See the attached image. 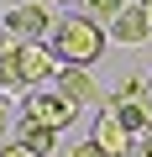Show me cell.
<instances>
[{"label": "cell", "mask_w": 152, "mask_h": 157, "mask_svg": "<svg viewBox=\"0 0 152 157\" xmlns=\"http://www.w3.org/2000/svg\"><path fill=\"white\" fill-rule=\"evenodd\" d=\"M47 47L58 52L63 68H89V63L105 52V26L89 21V16H68V21L53 26V42H47Z\"/></svg>", "instance_id": "obj_1"}, {"label": "cell", "mask_w": 152, "mask_h": 157, "mask_svg": "<svg viewBox=\"0 0 152 157\" xmlns=\"http://www.w3.org/2000/svg\"><path fill=\"white\" fill-rule=\"evenodd\" d=\"M21 115H26V126H42V131H63L68 121H73V105L63 100V94H26L21 100Z\"/></svg>", "instance_id": "obj_4"}, {"label": "cell", "mask_w": 152, "mask_h": 157, "mask_svg": "<svg viewBox=\"0 0 152 157\" xmlns=\"http://www.w3.org/2000/svg\"><path fill=\"white\" fill-rule=\"evenodd\" d=\"M26 84V78H21V52L6 42V47H0V89H21Z\"/></svg>", "instance_id": "obj_9"}, {"label": "cell", "mask_w": 152, "mask_h": 157, "mask_svg": "<svg viewBox=\"0 0 152 157\" xmlns=\"http://www.w3.org/2000/svg\"><path fill=\"white\" fill-rule=\"evenodd\" d=\"M110 37H115V42H147V37H152L147 11H142V6H126V11L110 21Z\"/></svg>", "instance_id": "obj_8"}, {"label": "cell", "mask_w": 152, "mask_h": 157, "mask_svg": "<svg viewBox=\"0 0 152 157\" xmlns=\"http://www.w3.org/2000/svg\"><path fill=\"white\" fill-rule=\"evenodd\" d=\"M0 47H6V32H0Z\"/></svg>", "instance_id": "obj_18"}, {"label": "cell", "mask_w": 152, "mask_h": 157, "mask_svg": "<svg viewBox=\"0 0 152 157\" xmlns=\"http://www.w3.org/2000/svg\"><path fill=\"white\" fill-rule=\"evenodd\" d=\"M105 157H126L131 152V136H126V126H121V115L115 110H100V121H95V136H89Z\"/></svg>", "instance_id": "obj_6"}, {"label": "cell", "mask_w": 152, "mask_h": 157, "mask_svg": "<svg viewBox=\"0 0 152 157\" xmlns=\"http://www.w3.org/2000/svg\"><path fill=\"white\" fill-rule=\"evenodd\" d=\"M147 89H152V84L126 78V84L115 89V100H110V110L121 115L126 136H147V131H152V94H147Z\"/></svg>", "instance_id": "obj_2"}, {"label": "cell", "mask_w": 152, "mask_h": 157, "mask_svg": "<svg viewBox=\"0 0 152 157\" xmlns=\"http://www.w3.org/2000/svg\"><path fill=\"white\" fill-rule=\"evenodd\" d=\"M53 26V11L42 6H11L6 16H0V32H6V42L11 47H26V42H42V32Z\"/></svg>", "instance_id": "obj_3"}, {"label": "cell", "mask_w": 152, "mask_h": 157, "mask_svg": "<svg viewBox=\"0 0 152 157\" xmlns=\"http://www.w3.org/2000/svg\"><path fill=\"white\" fill-rule=\"evenodd\" d=\"M0 157H37L26 141H6V147H0Z\"/></svg>", "instance_id": "obj_13"}, {"label": "cell", "mask_w": 152, "mask_h": 157, "mask_svg": "<svg viewBox=\"0 0 152 157\" xmlns=\"http://www.w3.org/2000/svg\"><path fill=\"white\" fill-rule=\"evenodd\" d=\"M136 6H142V11H147V21H152V0H136Z\"/></svg>", "instance_id": "obj_16"}, {"label": "cell", "mask_w": 152, "mask_h": 157, "mask_svg": "<svg viewBox=\"0 0 152 157\" xmlns=\"http://www.w3.org/2000/svg\"><path fill=\"white\" fill-rule=\"evenodd\" d=\"M42 6H68V0H42Z\"/></svg>", "instance_id": "obj_17"}, {"label": "cell", "mask_w": 152, "mask_h": 157, "mask_svg": "<svg viewBox=\"0 0 152 157\" xmlns=\"http://www.w3.org/2000/svg\"><path fill=\"white\" fill-rule=\"evenodd\" d=\"M68 157H105V152H100L95 141H73V147H68Z\"/></svg>", "instance_id": "obj_12"}, {"label": "cell", "mask_w": 152, "mask_h": 157, "mask_svg": "<svg viewBox=\"0 0 152 157\" xmlns=\"http://www.w3.org/2000/svg\"><path fill=\"white\" fill-rule=\"evenodd\" d=\"M131 152H136V157H152V131H147V136H136V141H131Z\"/></svg>", "instance_id": "obj_14"}, {"label": "cell", "mask_w": 152, "mask_h": 157, "mask_svg": "<svg viewBox=\"0 0 152 157\" xmlns=\"http://www.w3.org/2000/svg\"><path fill=\"white\" fill-rule=\"evenodd\" d=\"M58 94L73 105V110H79V105H89L100 89H95V78H89V68H63L58 73Z\"/></svg>", "instance_id": "obj_7"}, {"label": "cell", "mask_w": 152, "mask_h": 157, "mask_svg": "<svg viewBox=\"0 0 152 157\" xmlns=\"http://www.w3.org/2000/svg\"><path fill=\"white\" fill-rule=\"evenodd\" d=\"M16 141H26L37 157H47V152H53V131H42V126H21V136H16Z\"/></svg>", "instance_id": "obj_11"}, {"label": "cell", "mask_w": 152, "mask_h": 157, "mask_svg": "<svg viewBox=\"0 0 152 157\" xmlns=\"http://www.w3.org/2000/svg\"><path fill=\"white\" fill-rule=\"evenodd\" d=\"M79 6H84L89 21H115V16L126 11V0H79Z\"/></svg>", "instance_id": "obj_10"}, {"label": "cell", "mask_w": 152, "mask_h": 157, "mask_svg": "<svg viewBox=\"0 0 152 157\" xmlns=\"http://www.w3.org/2000/svg\"><path fill=\"white\" fill-rule=\"evenodd\" d=\"M16 52H21V78H26L32 89L42 84V78H58V73H63L58 52H53V47H42V42H26V47H16Z\"/></svg>", "instance_id": "obj_5"}, {"label": "cell", "mask_w": 152, "mask_h": 157, "mask_svg": "<svg viewBox=\"0 0 152 157\" xmlns=\"http://www.w3.org/2000/svg\"><path fill=\"white\" fill-rule=\"evenodd\" d=\"M11 131V110H6V100H0V136Z\"/></svg>", "instance_id": "obj_15"}]
</instances>
